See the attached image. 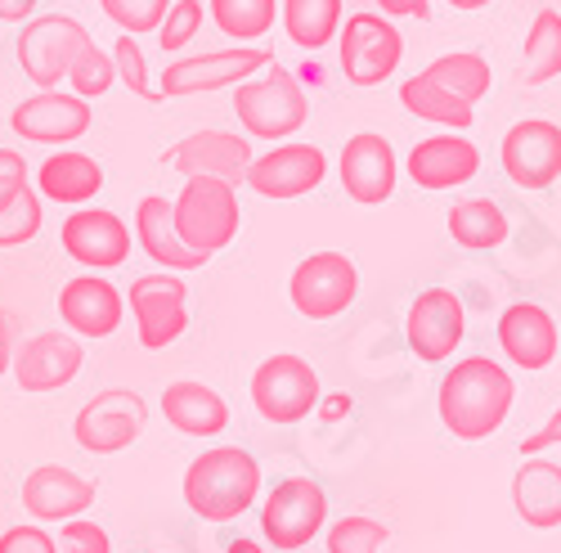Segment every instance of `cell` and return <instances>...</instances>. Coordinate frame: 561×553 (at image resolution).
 I'll return each mask as SVG.
<instances>
[{
  "mask_svg": "<svg viewBox=\"0 0 561 553\" xmlns=\"http://www.w3.org/2000/svg\"><path fill=\"white\" fill-rule=\"evenodd\" d=\"M329 518V495L310 477H288L278 482L274 495L261 504V531L278 553H297L306 549Z\"/></svg>",
  "mask_w": 561,
  "mask_h": 553,
  "instance_id": "cell-7",
  "label": "cell"
},
{
  "mask_svg": "<svg viewBox=\"0 0 561 553\" xmlns=\"http://www.w3.org/2000/svg\"><path fill=\"white\" fill-rule=\"evenodd\" d=\"M14 329H10V315L5 311H0V374H5V369L14 364Z\"/></svg>",
  "mask_w": 561,
  "mask_h": 553,
  "instance_id": "cell-47",
  "label": "cell"
},
{
  "mask_svg": "<svg viewBox=\"0 0 561 553\" xmlns=\"http://www.w3.org/2000/svg\"><path fill=\"white\" fill-rule=\"evenodd\" d=\"M548 445H561V405L552 409V419H548L535 437L522 441V454H539V450H548Z\"/></svg>",
  "mask_w": 561,
  "mask_h": 553,
  "instance_id": "cell-44",
  "label": "cell"
},
{
  "mask_svg": "<svg viewBox=\"0 0 561 553\" xmlns=\"http://www.w3.org/2000/svg\"><path fill=\"white\" fill-rule=\"evenodd\" d=\"M512 400H517V383H512L507 369L494 364L490 356H467L440 379L436 409L440 424L458 441H485L503 428Z\"/></svg>",
  "mask_w": 561,
  "mask_h": 553,
  "instance_id": "cell-1",
  "label": "cell"
},
{
  "mask_svg": "<svg viewBox=\"0 0 561 553\" xmlns=\"http://www.w3.org/2000/svg\"><path fill=\"white\" fill-rule=\"evenodd\" d=\"M198 32H203V0H175V5L167 10V19H162V27H158V45L167 55H175Z\"/></svg>",
  "mask_w": 561,
  "mask_h": 553,
  "instance_id": "cell-40",
  "label": "cell"
},
{
  "mask_svg": "<svg viewBox=\"0 0 561 553\" xmlns=\"http://www.w3.org/2000/svg\"><path fill=\"white\" fill-rule=\"evenodd\" d=\"M85 45H90V32L77 19L41 14V19L23 23V32H19V64L32 77V86L59 90V81H68V72Z\"/></svg>",
  "mask_w": 561,
  "mask_h": 553,
  "instance_id": "cell-6",
  "label": "cell"
},
{
  "mask_svg": "<svg viewBox=\"0 0 561 553\" xmlns=\"http://www.w3.org/2000/svg\"><path fill=\"white\" fill-rule=\"evenodd\" d=\"M59 244L77 266H90V274H100V270H113L130 257V229L117 212L81 207L64 221Z\"/></svg>",
  "mask_w": 561,
  "mask_h": 553,
  "instance_id": "cell-16",
  "label": "cell"
},
{
  "mask_svg": "<svg viewBox=\"0 0 561 553\" xmlns=\"http://www.w3.org/2000/svg\"><path fill=\"white\" fill-rule=\"evenodd\" d=\"M449 239L467 252H490L507 239V216L490 199H462L449 207Z\"/></svg>",
  "mask_w": 561,
  "mask_h": 553,
  "instance_id": "cell-30",
  "label": "cell"
},
{
  "mask_svg": "<svg viewBox=\"0 0 561 553\" xmlns=\"http://www.w3.org/2000/svg\"><path fill=\"white\" fill-rule=\"evenodd\" d=\"M323 176H329V158L314 145H278V149L252 158V167H248V184L261 199H301V194L319 190Z\"/></svg>",
  "mask_w": 561,
  "mask_h": 553,
  "instance_id": "cell-18",
  "label": "cell"
},
{
  "mask_svg": "<svg viewBox=\"0 0 561 553\" xmlns=\"http://www.w3.org/2000/svg\"><path fill=\"white\" fill-rule=\"evenodd\" d=\"M477 171H481V154L472 140H462L458 131L417 140L409 154V176L417 190H454V184H467Z\"/></svg>",
  "mask_w": 561,
  "mask_h": 553,
  "instance_id": "cell-24",
  "label": "cell"
},
{
  "mask_svg": "<svg viewBox=\"0 0 561 553\" xmlns=\"http://www.w3.org/2000/svg\"><path fill=\"white\" fill-rule=\"evenodd\" d=\"M252 405L261 409V419L270 424H301L310 409H319V374L314 364L284 351L256 364L252 374Z\"/></svg>",
  "mask_w": 561,
  "mask_h": 553,
  "instance_id": "cell-5",
  "label": "cell"
},
{
  "mask_svg": "<svg viewBox=\"0 0 561 553\" xmlns=\"http://www.w3.org/2000/svg\"><path fill=\"white\" fill-rule=\"evenodd\" d=\"M436 86H445L449 95H458L462 104H477V100H485L490 95V86H494V72H490V64L481 59V55H472V50H454V55H440L432 68H423Z\"/></svg>",
  "mask_w": 561,
  "mask_h": 553,
  "instance_id": "cell-32",
  "label": "cell"
},
{
  "mask_svg": "<svg viewBox=\"0 0 561 553\" xmlns=\"http://www.w3.org/2000/svg\"><path fill=\"white\" fill-rule=\"evenodd\" d=\"M387 19H432L427 0H378Z\"/></svg>",
  "mask_w": 561,
  "mask_h": 553,
  "instance_id": "cell-45",
  "label": "cell"
},
{
  "mask_svg": "<svg viewBox=\"0 0 561 553\" xmlns=\"http://www.w3.org/2000/svg\"><path fill=\"white\" fill-rule=\"evenodd\" d=\"M284 32L301 50H323L342 32V0H284L278 5Z\"/></svg>",
  "mask_w": 561,
  "mask_h": 553,
  "instance_id": "cell-31",
  "label": "cell"
},
{
  "mask_svg": "<svg viewBox=\"0 0 561 553\" xmlns=\"http://www.w3.org/2000/svg\"><path fill=\"white\" fill-rule=\"evenodd\" d=\"M36 184H41V194L50 199V203L81 207V203H90V199L104 190V167L90 158V154H81V149H59L55 158L41 162Z\"/></svg>",
  "mask_w": 561,
  "mask_h": 553,
  "instance_id": "cell-28",
  "label": "cell"
},
{
  "mask_svg": "<svg viewBox=\"0 0 561 553\" xmlns=\"http://www.w3.org/2000/svg\"><path fill=\"white\" fill-rule=\"evenodd\" d=\"M135 239H139V248H145V252H149L158 266H167V270H198V266L211 261V257L194 252L190 244L180 239L175 212H171V203H167L162 194L139 199V207H135Z\"/></svg>",
  "mask_w": 561,
  "mask_h": 553,
  "instance_id": "cell-25",
  "label": "cell"
},
{
  "mask_svg": "<svg viewBox=\"0 0 561 553\" xmlns=\"http://www.w3.org/2000/svg\"><path fill=\"white\" fill-rule=\"evenodd\" d=\"M261 495V464L239 445L203 450L184 473V504L203 522H233L243 518Z\"/></svg>",
  "mask_w": 561,
  "mask_h": 553,
  "instance_id": "cell-2",
  "label": "cell"
},
{
  "mask_svg": "<svg viewBox=\"0 0 561 553\" xmlns=\"http://www.w3.org/2000/svg\"><path fill=\"white\" fill-rule=\"evenodd\" d=\"M59 315L77 338H108L122 329L126 297L104 280V274H77L59 293Z\"/></svg>",
  "mask_w": 561,
  "mask_h": 553,
  "instance_id": "cell-21",
  "label": "cell"
},
{
  "mask_svg": "<svg viewBox=\"0 0 561 553\" xmlns=\"http://www.w3.org/2000/svg\"><path fill=\"white\" fill-rule=\"evenodd\" d=\"M252 145L243 140V135H233V131H194V135H184L180 145H171L162 154L167 167H175L184 180L190 176H216L225 184H248V167H252Z\"/></svg>",
  "mask_w": 561,
  "mask_h": 553,
  "instance_id": "cell-13",
  "label": "cell"
},
{
  "mask_svg": "<svg viewBox=\"0 0 561 553\" xmlns=\"http://www.w3.org/2000/svg\"><path fill=\"white\" fill-rule=\"evenodd\" d=\"M512 504H517V518L535 531L561 527V464L526 459L517 477H512Z\"/></svg>",
  "mask_w": 561,
  "mask_h": 553,
  "instance_id": "cell-26",
  "label": "cell"
},
{
  "mask_svg": "<svg viewBox=\"0 0 561 553\" xmlns=\"http://www.w3.org/2000/svg\"><path fill=\"white\" fill-rule=\"evenodd\" d=\"M59 544H64V553H113L108 531H104L100 522H90V518H72V522H64Z\"/></svg>",
  "mask_w": 561,
  "mask_h": 553,
  "instance_id": "cell-41",
  "label": "cell"
},
{
  "mask_svg": "<svg viewBox=\"0 0 561 553\" xmlns=\"http://www.w3.org/2000/svg\"><path fill=\"white\" fill-rule=\"evenodd\" d=\"M113 81H117V64H113V55L100 50V45L90 41L85 50L77 55L72 72H68L72 95H81V100H100V95H108V90H113Z\"/></svg>",
  "mask_w": 561,
  "mask_h": 553,
  "instance_id": "cell-35",
  "label": "cell"
},
{
  "mask_svg": "<svg viewBox=\"0 0 561 553\" xmlns=\"http://www.w3.org/2000/svg\"><path fill=\"white\" fill-rule=\"evenodd\" d=\"M36 0H0V23H32Z\"/></svg>",
  "mask_w": 561,
  "mask_h": 553,
  "instance_id": "cell-46",
  "label": "cell"
},
{
  "mask_svg": "<svg viewBox=\"0 0 561 553\" xmlns=\"http://www.w3.org/2000/svg\"><path fill=\"white\" fill-rule=\"evenodd\" d=\"M233 113H239L243 131L256 140H288L310 117V100L297 81V72L270 64L261 77L233 86Z\"/></svg>",
  "mask_w": 561,
  "mask_h": 553,
  "instance_id": "cell-4",
  "label": "cell"
},
{
  "mask_svg": "<svg viewBox=\"0 0 561 553\" xmlns=\"http://www.w3.org/2000/svg\"><path fill=\"white\" fill-rule=\"evenodd\" d=\"M499 347L503 356L526 369V374H539V369H548L557 360V325L552 315L535 302H517L507 306L503 319H499Z\"/></svg>",
  "mask_w": 561,
  "mask_h": 553,
  "instance_id": "cell-23",
  "label": "cell"
},
{
  "mask_svg": "<svg viewBox=\"0 0 561 553\" xmlns=\"http://www.w3.org/2000/svg\"><path fill=\"white\" fill-rule=\"evenodd\" d=\"M274 64L270 50H256V45H243V50H216V55H194V59H175L162 72L158 95L162 100H184V95H207V90L220 86H243L256 72H265Z\"/></svg>",
  "mask_w": 561,
  "mask_h": 553,
  "instance_id": "cell-9",
  "label": "cell"
},
{
  "mask_svg": "<svg viewBox=\"0 0 561 553\" xmlns=\"http://www.w3.org/2000/svg\"><path fill=\"white\" fill-rule=\"evenodd\" d=\"M162 414L167 424L184 437H220L229 428V405L220 392L203 387V383H171L162 392Z\"/></svg>",
  "mask_w": 561,
  "mask_h": 553,
  "instance_id": "cell-27",
  "label": "cell"
},
{
  "mask_svg": "<svg viewBox=\"0 0 561 553\" xmlns=\"http://www.w3.org/2000/svg\"><path fill=\"white\" fill-rule=\"evenodd\" d=\"M171 212H175L180 239L203 257H216L220 248H229L233 239H239V225H243L239 190L216 180V176H190L184 180V190L175 194Z\"/></svg>",
  "mask_w": 561,
  "mask_h": 553,
  "instance_id": "cell-3",
  "label": "cell"
},
{
  "mask_svg": "<svg viewBox=\"0 0 561 553\" xmlns=\"http://www.w3.org/2000/svg\"><path fill=\"white\" fill-rule=\"evenodd\" d=\"M81 360H85L81 342L68 338V334H59V329H50V334L27 338V342L14 351V379H19V387L32 392V396L59 392V387H68V383L81 374Z\"/></svg>",
  "mask_w": 561,
  "mask_h": 553,
  "instance_id": "cell-20",
  "label": "cell"
},
{
  "mask_svg": "<svg viewBox=\"0 0 561 553\" xmlns=\"http://www.w3.org/2000/svg\"><path fill=\"white\" fill-rule=\"evenodd\" d=\"M561 77V14L557 10H539L526 36V55H522V81L526 86H543Z\"/></svg>",
  "mask_w": 561,
  "mask_h": 553,
  "instance_id": "cell-33",
  "label": "cell"
},
{
  "mask_svg": "<svg viewBox=\"0 0 561 553\" xmlns=\"http://www.w3.org/2000/svg\"><path fill=\"white\" fill-rule=\"evenodd\" d=\"M171 5H175V0H100V10H104L126 36L158 32Z\"/></svg>",
  "mask_w": 561,
  "mask_h": 553,
  "instance_id": "cell-36",
  "label": "cell"
},
{
  "mask_svg": "<svg viewBox=\"0 0 561 553\" xmlns=\"http://www.w3.org/2000/svg\"><path fill=\"white\" fill-rule=\"evenodd\" d=\"M396 176H400V162H396V149L373 131H359L346 140L342 149V190L364 203V207H378L396 194Z\"/></svg>",
  "mask_w": 561,
  "mask_h": 553,
  "instance_id": "cell-19",
  "label": "cell"
},
{
  "mask_svg": "<svg viewBox=\"0 0 561 553\" xmlns=\"http://www.w3.org/2000/svg\"><path fill=\"white\" fill-rule=\"evenodd\" d=\"M190 289L180 274H139L130 284V315H135V334L149 351L171 347L184 329H190V306H184Z\"/></svg>",
  "mask_w": 561,
  "mask_h": 553,
  "instance_id": "cell-11",
  "label": "cell"
},
{
  "mask_svg": "<svg viewBox=\"0 0 561 553\" xmlns=\"http://www.w3.org/2000/svg\"><path fill=\"white\" fill-rule=\"evenodd\" d=\"M404 59V36L387 14H351L342 27V72L351 86H382Z\"/></svg>",
  "mask_w": 561,
  "mask_h": 553,
  "instance_id": "cell-10",
  "label": "cell"
},
{
  "mask_svg": "<svg viewBox=\"0 0 561 553\" xmlns=\"http://www.w3.org/2000/svg\"><path fill=\"white\" fill-rule=\"evenodd\" d=\"M207 14L216 19V27L233 41H256L274 27V14L278 5L274 0H211Z\"/></svg>",
  "mask_w": 561,
  "mask_h": 553,
  "instance_id": "cell-34",
  "label": "cell"
},
{
  "mask_svg": "<svg viewBox=\"0 0 561 553\" xmlns=\"http://www.w3.org/2000/svg\"><path fill=\"white\" fill-rule=\"evenodd\" d=\"M462 325H467V315H462L458 293H449V289L417 293V302L409 306V319H404L409 351L423 364H440L462 342Z\"/></svg>",
  "mask_w": 561,
  "mask_h": 553,
  "instance_id": "cell-15",
  "label": "cell"
},
{
  "mask_svg": "<svg viewBox=\"0 0 561 553\" xmlns=\"http://www.w3.org/2000/svg\"><path fill=\"white\" fill-rule=\"evenodd\" d=\"M41 235V199L32 194V184L27 190L0 212V248H23Z\"/></svg>",
  "mask_w": 561,
  "mask_h": 553,
  "instance_id": "cell-37",
  "label": "cell"
},
{
  "mask_svg": "<svg viewBox=\"0 0 561 553\" xmlns=\"http://www.w3.org/2000/svg\"><path fill=\"white\" fill-rule=\"evenodd\" d=\"M0 553H59L55 535L45 527H10L5 535H0Z\"/></svg>",
  "mask_w": 561,
  "mask_h": 553,
  "instance_id": "cell-42",
  "label": "cell"
},
{
  "mask_svg": "<svg viewBox=\"0 0 561 553\" xmlns=\"http://www.w3.org/2000/svg\"><path fill=\"white\" fill-rule=\"evenodd\" d=\"M503 171L522 190H548L561 176V126L526 117L503 135Z\"/></svg>",
  "mask_w": 561,
  "mask_h": 553,
  "instance_id": "cell-14",
  "label": "cell"
},
{
  "mask_svg": "<svg viewBox=\"0 0 561 553\" xmlns=\"http://www.w3.org/2000/svg\"><path fill=\"white\" fill-rule=\"evenodd\" d=\"M149 424V405L139 392H126V387H108L100 396H90L72 424V437L81 450L90 454H117L126 450L139 432Z\"/></svg>",
  "mask_w": 561,
  "mask_h": 553,
  "instance_id": "cell-8",
  "label": "cell"
},
{
  "mask_svg": "<svg viewBox=\"0 0 561 553\" xmlns=\"http://www.w3.org/2000/svg\"><path fill=\"white\" fill-rule=\"evenodd\" d=\"M293 306L306 319H333L359 293V270L346 252H314L293 270Z\"/></svg>",
  "mask_w": 561,
  "mask_h": 553,
  "instance_id": "cell-12",
  "label": "cell"
},
{
  "mask_svg": "<svg viewBox=\"0 0 561 553\" xmlns=\"http://www.w3.org/2000/svg\"><path fill=\"white\" fill-rule=\"evenodd\" d=\"M10 126L32 145H72L90 131V100L68 90H36L10 113Z\"/></svg>",
  "mask_w": 561,
  "mask_h": 553,
  "instance_id": "cell-17",
  "label": "cell"
},
{
  "mask_svg": "<svg viewBox=\"0 0 561 553\" xmlns=\"http://www.w3.org/2000/svg\"><path fill=\"white\" fill-rule=\"evenodd\" d=\"M400 104H404L413 117L436 122V126H449V131H458V135L477 122L472 104H462L458 95H449V90L436 86L427 72H417V77H409V81L400 86Z\"/></svg>",
  "mask_w": 561,
  "mask_h": 553,
  "instance_id": "cell-29",
  "label": "cell"
},
{
  "mask_svg": "<svg viewBox=\"0 0 561 553\" xmlns=\"http://www.w3.org/2000/svg\"><path fill=\"white\" fill-rule=\"evenodd\" d=\"M449 5H454V10H485L490 0H449Z\"/></svg>",
  "mask_w": 561,
  "mask_h": 553,
  "instance_id": "cell-50",
  "label": "cell"
},
{
  "mask_svg": "<svg viewBox=\"0 0 561 553\" xmlns=\"http://www.w3.org/2000/svg\"><path fill=\"white\" fill-rule=\"evenodd\" d=\"M27 190V162L14 149H0V212Z\"/></svg>",
  "mask_w": 561,
  "mask_h": 553,
  "instance_id": "cell-43",
  "label": "cell"
},
{
  "mask_svg": "<svg viewBox=\"0 0 561 553\" xmlns=\"http://www.w3.org/2000/svg\"><path fill=\"white\" fill-rule=\"evenodd\" d=\"M225 553H265V549H261L256 540H233V544H229Z\"/></svg>",
  "mask_w": 561,
  "mask_h": 553,
  "instance_id": "cell-49",
  "label": "cell"
},
{
  "mask_svg": "<svg viewBox=\"0 0 561 553\" xmlns=\"http://www.w3.org/2000/svg\"><path fill=\"white\" fill-rule=\"evenodd\" d=\"M323 419H329V424H337L342 419V414H351V396H329V400H323Z\"/></svg>",
  "mask_w": 561,
  "mask_h": 553,
  "instance_id": "cell-48",
  "label": "cell"
},
{
  "mask_svg": "<svg viewBox=\"0 0 561 553\" xmlns=\"http://www.w3.org/2000/svg\"><path fill=\"white\" fill-rule=\"evenodd\" d=\"M90 504H95V482H85L64 464H41L23 482V509L36 522H72Z\"/></svg>",
  "mask_w": 561,
  "mask_h": 553,
  "instance_id": "cell-22",
  "label": "cell"
},
{
  "mask_svg": "<svg viewBox=\"0 0 561 553\" xmlns=\"http://www.w3.org/2000/svg\"><path fill=\"white\" fill-rule=\"evenodd\" d=\"M113 64H117V81H126L130 95H139V100H162L158 90H153V81H149V64H145V50H139L135 36H126V32L117 36Z\"/></svg>",
  "mask_w": 561,
  "mask_h": 553,
  "instance_id": "cell-39",
  "label": "cell"
},
{
  "mask_svg": "<svg viewBox=\"0 0 561 553\" xmlns=\"http://www.w3.org/2000/svg\"><path fill=\"white\" fill-rule=\"evenodd\" d=\"M391 531L373 518H342L329 531V553H382Z\"/></svg>",
  "mask_w": 561,
  "mask_h": 553,
  "instance_id": "cell-38",
  "label": "cell"
}]
</instances>
